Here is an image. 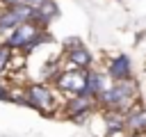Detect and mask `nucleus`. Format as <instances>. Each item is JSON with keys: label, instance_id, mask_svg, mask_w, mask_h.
<instances>
[{"label": "nucleus", "instance_id": "8", "mask_svg": "<svg viewBox=\"0 0 146 137\" xmlns=\"http://www.w3.org/2000/svg\"><path fill=\"white\" fill-rule=\"evenodd\" d=\"M91 107H94V96H89V94H75V96L68 100V107H66V110H68L71 116L84 119Z\"/></svg>", "mask_w": 146, "mask_h": 137}, {"label": "nucleus", "instance_id": "10", "mask_svg": "<svg viewBox=\"0 0 146 137\" xmlns=\"http://www.w3.org/2000/svg\"><path fill=\"white\" fill-rule=\"evenodd\" d=\"M105 123H107V130H110V135L125 130V112L110 110V112L105 114Z\"/></svg>", "mask_w": 146, "mask_h": 137}, {"label": "nucleus", "instance_id": "3", "mask_svg": "<svg viewBox=\"0 0 146 137\" xmlns=\"http://www.w3.org/2000/svg\"><path fill=\"white\" fill-rule=\"evenodd\" d=\"M25 96H27V105H32L34 110H39L43 114H52L57 107V100L46 84H30Z\"/></svg>", "mask_w": 146, "mask_h": 137}, {"label": "nucleus", "instance_id": "12", "mask_svg": "<svg viewBox=\"0 0 146 137\" xmlns=\"http://www.w3.org/2000/svg\"><path fill=\"white\" fill-rule=\"evenodd\" d=\"M11 46L9 43H2L0 46V73H5V68L9 66V62H11Z\"/></svg>", "mask_w": 146, "mask_h": 137}, {"label": "nucleus", "instance_id": "5", "mask_svg": "<svg viewBox=\"0 0 146 137\" xmlns=\"http://www.w3.org/2000/svg\"><path fill=\"white\" fill-rule=\"evenodd\" d=\"M66 57H68V62L73 64V68H89L91 66V53L78 41V39H68L66 41Z\"/></svg>", "mask_w": 146, "mask_h": 137}, {"label": "nucleus", "instance_id": "4", "mask_svg": "<svg viewBox=\"0 0 146 137\" xmlns=\"http://www.w3.org/2000/svg\"><path fill=\"white\" fill-rule=\"evenodd\" d=\"M87 75L89 73L82 68H68L55 78V84L66 94H87Z\"/></svg>", "mask_w": 146, "mask_h": 137}, {"label": "nucleus", "instance_id": "13", "mask_svg": "<svg viewBox=\"0 0 146 137\" xmlns=\"http://www.w3.org/2000/svg\"><path fill=\"white\" fill-rule=\"evenodd\" d=\"M0 100H14V94H11L2 82H0Z\"/></svg>", "mask_w": 146, "mask_h": 137}, {"label": "nucleus", "instance_id": "2", "mask_svg": "<svg viewBox=\"0 0 146 137\" xmlns=\"http://www.w3.org/2000/svg\"><path fill=\"white\" fill-rule=\"evenodd\" d=\"M50 37H48V32L39 25V23H23V25H18L11 34H9V39H7V43L11 46V48H18V50H23V53H32L34 48H39L43 41H48Z\"/></svg>", "mask_w": 146, "mask_h": 137}, {"label": "nucleus", "instance_id": "15", "mask_svg": "<svg viewBox=\"0 0 146 137\" xmlns=\"http://www.w3.org/2000/svg\"><path fill=\"white\" fill-rule=\"evenodd\" d=\"M0 2H2V5H21L23 0H0Z\"/></svg>", "mask_w": 146, "mask_h": 137}, {"label": "nucleus", "instance_id": "11", "mask_svg": "<svg viewBox=\"0 0 146 137\" xmlns=\"http://www.w3.org/2000/svg\"><path fill=\"white\" fill-rule=\"evenodd\" d=\"M105 89H107V87L103 84V75L96 73V71H89V75H87V94L94 96V98H98Z\"/></svg>", "mask_w": 146, "mask_h": 137}, {"label": "nucleus", "instance_id": "7", "mask_svg": "<svg viewBox=\"0 0 146 137\" xmlns=\"http://www.w3.org/2000/svg\"><path fill=\"white\" fill-rule=\"evenodd\" d=\"M125 130L130 135H141L146 132V107H141L139 103L135 107H130L125 112Z\"/></svg>", "mask_w": 146, "mask_h": 137}, {"label": "nucleus", "instance_id": "6", "mask_svg": "<svg viewBox=\"0 0 146 137\" xmlns=\"http://www.w3.org/2000/svg\"><path fill=\"white\" fill-rule=\"evenodd\" d=\"M107 73L114 82H123V80H132V64L128 55H119L107 64Z\"/></svg>", "mask_w": 146, "mask_h": 137}, {"label": "nucleus", "instance_id": "16", "mask_svg": "<svg viewBox=\"0 0 146 137\" xmlns=\"http://www.w3.org/2000/svg\"><path fill=\"white\" fill-rule=\"evenodd\" d=\"M125 137H141V135H125Z\"/></svg>", "mask_w": 146, "mask_h": 137}, {"label": "nucleus", "instance_id": "9", "mask_svg": "<svg viewBox=\"0 0 146 137\" xmlns=\"http://www.w3.org/2000/svg\"><path fill=\"white\" fill-rule=\"evenodd\" d=\"M55 16H57V5H55L52 0H46V2L36 9V18H34V23H39V25L46 30V27H48V23H50Z\"/></svg>", "mask_w": 146, "mask_h": 137}, {"label": "nucleus", "instance_id": "14", "mask_svg": "<svg viewBox=\"0 0 146 137\" xmlns=\"http://www.w3.org/2000/svg\"><path fill=\"white\" fill-rule=\"evenodd\" d=\"M43 2H46V0H23L21 5H30V7H34V9H39V7L43 5Z\"/></svg>", "mask_w": 146, "mask_h": 137}, {"label": "nucleus", "instance_id": "1", "mask_svg": "<svg viewBox=\"0 0 146 137\" xmlns=\"http://www.w3.org/2000/svg\"><path fill=\"white\" fill-rule=\"evenodd\" d=\"M139 96V89L135 84V80H123V82H114L112 87H107L98 100L103 107H110V110H119V112H128L130 107H135L132 103L137 100Z\"/></svg>", "mask_w": 146, "mask_h": 137}]
</instances>
